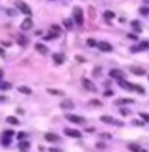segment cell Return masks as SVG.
I'll use <instances>...</instances> for the list:
<instances>
[{"instance_id":"cell-1","label":"cell","mask_w":149,"mask_h":152,"mask_svg":"<svg viewBox=\"0 0 149 152\" xmlns=\"http://www.w3.org/2000/svg\"><path fill=\"white\" fill-rule=\"evenodd\" d=\"M73 18H75L77 25H82L84 24V14H82V9L80 8V7H75L73 8Z\"/></svg>"},{"instance_id":"cell-2","label":"cell","mask_w":149,"mask_h":152,"mask_svg":"<svg viewBox=\"0 0 149 152\" xmlns=\"http://www.w3.org/2000/svg\"><path fill=\"white\" fill-rule=\"evenodd\" d=\"M66 118L68 121H71V122L76 123V125H85L86 123V119L85 118H82L80 116H76V114H67Z\"/></svg>"},{"instance_id":"cell-3","label":"cell","mask_w":149,"mask_h":152,"mask_svg":"<svg viewBox=\"0 0 149 152\" xmlns=\"http://www.w3.org/2000/svg\"><path fill=\"white\" fill-rule=\"evenodd\" d=\"M16 5H17V8H18L24 14H28V16H30V14H31V9H30V7H29L26 3L21 2V0H17V2H16Z\"/></svg>"},{"instance_id":"cell-4","label":"cell","mask_w":149,"mask_h":152,"mask_svg":"<svg viewBox=\"0 0 149 152\" xmlns=\"http://www.w3.org/2000/svg\"><path fill=\"white\" fill-rule=\"evenodd\" d=\"M103 123H109V125H116V126H123L122 122H119V121H116L114 117H110V116H102L99 118Z\"/></svg>"},{"instance_id":"cell-5","label":"cell","mask_w":149,"mask_h":152,"mask_svg":"<svg viewBox=\"0 0 149 152\" xmlns=\"http://www.w3.org/2000/svg\"><path fill=\"white\" fill-rule=\"evenodd\" d=\"M82 85H84V88H86L88 90L97 92V88H96V85H94V83H92V80H89V79H82Z\"/></svg>"},{"instance_id":"cell-6","label":"cell","mask_w":149,"mask_h":152,"mask_svg":"<svg viewBox=\"0 0 149 152\" xmlns=\"http://www.w3.org/2000/svg\"><path fill=\"white\" fill-rule=\"evenodd\" d=\"M109 75L111 76V78H114V79H118V80H122V78H124V72L120 71V70H116V68L110 70Z\"/></svg>"},{"instance_id":"cell-7","label":"cell","mask_w":149,"mask_h":152,"mask_svg":"<svg viewBox=\"0 0 149 152\" xmlns=\"http://www.w3.org/2000/svg\"><path fill=\"white\" fill-rule=\"evenodd\" d=\"M118 84L125 90H135V85L128 83V81H125V80H118Z\"/></svg>"},{"instance_id":"cell-8","label":"cell","mask_w":149,"mask_h":152,"mask_svg":"<svg viewBox=\"0 0 149 152\" xmlns=\"http://www.w3.org/2000/svg\"><path fill=\"white\" fill-rule=\"evenodd\" d=\"M64 134L68 136H73V138H80L81 132L78 130H73V128H64Z\"/></svg>"},{"instance_id":"cell-9","label":"cell","mask_w":149,"mask_h":152,"mask_svg":"<svg viewBox=\"0 0 149 152\" xmlns=\"http://www.w3.org/2000/svg\"><path fill=\"white\" fill-rule=\"evenodd\" d=\"M33 20H31V18H25V20H24L22 21V24H21V29L22 30H29V29H31V28H33Z\"/></svg>"},{"instance_id":"cell-10","label":"cell","mask_w":149,"mask_h":152,"mask_svg":"<svg viewBox=\"0 0 149 152\" xmlns=\"http://www.w3.org/2000/svg\"><path fill=\"white\" fill-rule=\"evenodd\" d=\"M98 49L101 51H105V52H110L113 50V46L110 45L109 42H99L98 43Z\"/></svg>"},{"instance_id":"cell-11","label":"cell","mask_w":149,"mask_h":152,"mask_svg":"<svg viewBox=\"0 0 149 152\" xmlns=\"http://www.w3.org/2000/svg\"><path fill=\"white\" fill-rule=\"evenodd\" d=\"M146 49H149V42H141L140 45H137V46L131 47V51L136 52V51H143V50H146Z\"/></svg>"},{"instance_id":"cell-12","label":"cell","mask_w":149,"mask_h":152,"mask_svg":"<svg viewBox=\"0 0 149 152\" xmlns=\"http://www.w3.org/2000/svg\"><path fill=\"white\" fill-rule=\"evenodd\" d=\"M73 106H75V104L71 100H68V98H64V100L60 102V108L61 109H73Z\"/></svg>"},{"instance_id":"cell-13","label":"cell","mask_w":149,"mask_h":152,"mask_svg":"<svg viewBox=\"0 0 149 152\" xmlns=\"http://www.w3.org/2000/svg\"><path fill=\"white\" fill-rule=\"evenodd\" d=\"M35 50L42 55H46L47 52H49V49H47V46H45L43 43H35Z\"/></svg>"},{"instance_id":"cell-14","label":"cell","mask_w":149,"mask_h":152,"mask_svg":"<svg viewBox=\"0 0 149 152\" xmlns=\"http://www.w3.org/2000/svg\"><path fill=\"white\" fill-rule=\"evenodd\" d=\"M45 139H46L47 142H59V140H60L59 135L52 134V132H47V134H45Z\"/></svg>"},{"instance_id":"cell-15","label":"cell","mask_w":149,"mask_h":152,"mask_svg":"<svg viewBox=\"0 0 149 152\" xmlns=\"http://www.w3.org/2000/svg\"><path fill=\"white\" fill-rule=\"evenodd\" d=\"M128 148H130V151H132V152H146L144 148H141L139 144H136V143H130V144H128Z\"/></svg>"},{"instance_id":"cell-16","label":"cell","mask_w":149,"mask_h":152,"mask_svg":"<svg viewBox=\"0 0 149 152\" xmlns=\"http://www.w3.org/2000/svg\"><path fill=\"white\" fill-rule=\"evenodd\" d=\"M52 59H54V62L56 64H63V63H64V56H63L61 54H54Z\"/></svg>"},{"instance_id":"cell-17","label":"cell","mask_w":149,"mask_h":152,"mask_svg":"<svg viewBox=\"0 0 149 152\" xmlns=\"http://www.w3.org/2000/svg\"><path fill=\"white\" fill-rule=\"evenodd\" d=\"M133 100L132 98H119V100H116L114 104L115 105H124V104H132Z\"/></svg>"},{"instance_id":"cell-18","label":"cell","mask_w":149,"mask_h":152,"mask_svg":"<svg viewBox=\"0 0 149 152\" xmlns=\"http://www.w3.org/2000/svg\"><path fill=\"white\" fill-rule=\"evenodd\" d=\"M29 147H30L29 140H21V142L18 143V148H20L21 151H26Z\"/></svg>"},{"instance_id":"cell-19","label":"cell","mask_w":149,"mask_h":152,"mask_svg":"<svg viewBox=\"0 0 149 152\" xmlns=\"http://www.w3.org/2000/svg\"><path fill=\"white\" fill-rule=\"evenodd\" d=\"M17 42L20 46H26V43H28V38L25 35H22V34H18L17 37Z\"/></svg>"},{"instance_id":"cell-20","label":"cell","mask_w":149,"mask_h":152,"mask_svg":"<svg viewBox=\"0 0 149 152\" xmlns=\"http://www.w3.org/2000/svg\"><path fill=\"white\" fill-rule=\"evenodd\" d=\"M130 71L133 72L135 75H144V73H145V70H143V68H139V67H131Z\"/></svg>"},{"instance_id":"cell-21","label":"cell","mask_w":149,"mask_h":152,"mask_svg":"<svg viewBox=\"0 0 149 152\" xmlns=\"http://www.w3.org/2000/svg\"><path fill=\"white\" fill-rule=\"evenodd\" d=\"M63 24H64V26H66V29H67V30H71V29L73 28V22L71 21V18H64Z\"/></svg>"},{"instance_id":"cell-22","label":"cell","mask_w":149,"mask_h":152,"mask_svg":"<svg viewBox=\"0 0 149 152\" xmlns=\"http://www.w3.org/2000/svg\"><path fill=\"white\" fill-rule=\"evenodd\" d=\"M50 30H51V32H54L55 34H58V35H60V34H61V28H60V26H58V25H55V24H54V25H51V29H50Z\"/></svg>"},{"instance_id":"cell-23","label":"cell","mask_w":149,"mask_h":152,"mask_svg":"<svg viewBox=\"0 0 149 152\" xmlns=\"http://www.w3.org/2000/svg\"><path fill=\"white\" fill-rule=\"evenodd\" d=\"M11 87H12V84H11V83H2V81H0V89H2V90H8V89H11Z\"/></svg>"},{"instance_id":"cell-24","label":"cell","mask_w":149,"mask_h":152,"mask_svg":"<svg viewBox=\"0 0 149 152\" xmlns=\"http://www.w3.org/2000/svg\"><path fill=\"white\" fill-rule=\"evenodd\" d=\"M18 92L24 93V94H30L31 93V89L28 87H18Z\"/></svg>"},{"instance_id":"cell-25","label":"cell","mask_w":149,"mask_h":152,"mask_svg":"<svg viewBox=\"0 0 149 152\" xmlns=\"http://www.w3.org/2000/svg\"><path fill=\"white\" fill-rule=\"evenodd\" d=\"M7 122L11 123V125H18V123H20L18 119L16 118V117H8V118H7Z\"/></svg>"},{"instance_id":"cell-26","label":"cell","mask_w":149,"mask_h":152,"mask_svg":"<svg viewBox=\"0 0 149 152\" xmlns=\"http://www.w3.org/2000/svg\"><path fill=\"white\" fill-rule=\"evenodd\" d=\"M47 92L51 93V94H56V96H63L64 94L63 90H55V89H47Z\"/></svg>"},{"instance_id":"cell-27","label":"cell","mask_w":149,"mask_h":152,"mask_svg":"<svg viewBox=\"0 0 149 152\" xmlns=\"http://www.w3.org/2000/svg\"><path fill=\"white\" fill-rule=\"evenodd\" d=\"M105 17H106L107 20H111V18L115 17V13L111 12V11H106V12H105Z\"/></svg>"},{"instance_id":"cell-28","label":"cell","mask_w":149,"mask_h":152,"mask_svg":"<svg viewBox=\"0 0 149 152\" xmlns=\"http://www.w3.org/2000/svg\"><path fill=\"white\" fill-rule=\"evenodd\" d=\"M131 25H132V28H135L137 32H141V28H140V22H139V21H136V20H135V21H132V22H131Z\"/></svg>"},{"instance_id":"cell-29","label":"cell","mask_w":149,"mask_h":152,"mask_svg":"<svg viewBox=\"0 0 149 152\" xmlns=\"http://www.w3.org/2000/svg\"><path fill=\"white\" fill-rule=\"evenodd\" d=\"M59 35L58 34H55L54 32H50L49 34H47L46 37H45V40H54V38H58Z\"/></svg>"},{"instance_id":"cell-30","label":"cell","mask_w":149,"mask_h":152,"mask_svg":"<svg viewBox=\"0 0 149 152\" xmlns=\"http://www.w3.org/2000/svg\"><path fill=\"white\" fill-rule=\"evenodd\" d=\"M139 12L141 14H144V16H148L149 14V8H145V7H141V8L139 9Z\"/></svg>"},{"instance_id":"cell-31","label":"cell","mask_w":149,"mask_h":152,"mask_svg":"<svg viewBox=\"0 0 149 152\" xmlns=\"http://www.w3.org/2000/svg\"><path fill=\"white\" fill-rule=\"evenodd\" d=\"M86 45H88V46H89V47H94V46H96V45H97V42H96V41H94V40H93V38H89V40H88V41H86Z\"/></svg>"},{"instance_id":"cell-32","label":"cell","mask_w":149,"mask_h":152,"mask_svg":"<svg viewBox=\"0 0 149 152\" xmlns=\"http://www.w3.org/2000/svg\"><path fill=\"white\" fill-rule=\"evenodd\" d=\"M89 13H90V14H89L90 18H93V20L96 18V9H94L93 7H89Z\"/></svg>"},{"instance_id":"cell-33","label":"cell","mask_w":149,"mask_h":152,"mask_svg":"<svg viewBox=\"0 0 149 152\" xmlns=\"http://www.w3.org/2000/svg\"><path fill=\"white\" fill-rule=\"evenodd\" d=\"M140 117L143 118L145 122H149V114H146V113H140Z\"/></svg>"},{"instance_id":"cell-34","label":"cell","mask_w":149,"mask_h":152,"mask_svg":"<svg viewBox=\"0 0 149 152\" xmlns=\"http://www.w3.org/2000/svg\"><path fill=\"white\" fill-rule=\"evenodd\" d=\"M2 143H3V146H7V144H11V139H9V138L7 139L5 136H4V138H3V142H2Z\"/></svg>"},{"instance_id":"cell-35","label":"cell","mask_w":149,"mask_h":152,"mask_svg":"<svg viewBox=\"0 0 149 152\" xmlns=\"http://www.w3.org/2000/svg\"><path fill=\"white\" fill-rule=\"evenodd\" d=\"M135 90H137V92H140V93H144V89L140 85H135Z\"/></svg>"},{"instance_id":"cell-36","label":"cell","mask_w":149,"mask_h":152,"mask_svg":"<svg viewBox=\"0 0 149 152\" xmlns=\"http://www.w3.org/2000/svg\"><path fill=\"white\" fill-rule=\"evenodd\" d=\"M13 135V131L12 130H9V131H4V136H8V138H9V136H12Z\"/></svg>"},{"instance_id":"cell-37","label":"cell","mask_w":149,"mask_h":152,"mask_svg":"<svg viewBox=\"0 0 149 152\" xmlns=\"http://www.w3.org/2000/svg\"><path fill=\"white\" fill-rule=\"evenodd\" d=\"M99 136H101V138H103V139H110V138H111V135H109V134H101Z\"/></svg>"},{"instance_id":"cell-38","label":"cell","mask_w":149,"mask_h":152,"mask_svg":"<svg viewBox=\"0 0 149 152\" xmlns=\"http://www.w3.org/2000/svg\"><path fill=\"white\" fill-rule=\"evenodd\" d=\"M99 71H101V68H99V67H97V68H96V70H94V76H96V78H97V76H98V73H99Z\"/></svg>"},{"instance_id":"cell-39","label":"cell","mask_w":149,"mask_h":152,"mask_svg":"<svg viewBox=\"0 0 149 152\" xmlns=\"http://www.w3.org/2000/svg\"><path fill=\"white\" fill-rule=\"evenodd\" d=\"M120 114H123V116H128L130 111H128V110H123V109H122V110H120Z\"/></svg>"},{"instance_id":"cell-40","label":"cell","mask_w":149,"mask_h":152,"mask_svg":"<svg viewBox=\"0 0 149 152\" xmlns=\"http://www.w3.org/2000/svg\"><path fill=\"white\" fill-rule=\"evenodd\" d=\"M128 37L131 38V40H137V37H136V35H133V34H128Z\"/></svg>"},{"instance_id":"cell-41","label":"cell","mask_w":149,"mask_h":152,"mask_svg":"<svg viewBox=\"0 0 149 152\" xmlns=\"http://www.w3.org/2000/svg\"><path fill=\"white\" fill-rule=\"evenodd\" d=\"M50 152H60L58 148H50Z\"/></svg>"},{"instance_id":"cell-42","label":"cell","mask_w":149,"mask_h":152,"mask_svg":"<svg viewBox=\"0 0 149 152\" xmlns=\"http://www.w3.org/2000/svg\"><path fill=\"white\" fill-rule=\"evenodd\" d=\"M3 75H4V71L2 70V68H0V80L3 79Z\"/></svg>"},{"instance_id":"cell-43","label":"cell","mask_w":149,"mask_h":152,"mask_svg":"<svg viewBox=\"0 0 149 152\" xmlns=\"http://www.w3.org/2000/svg\"><path fill=\"white\" fill-rule=\"evenodd\" d=\"M5 98H7V97H4V96H0V102H4V101H5Z\"/></svg>"},{"instance_id":"cell-44","label":"cell","mask_w":149,"mask_h":152,"mask_svg":"<svg viewBox=\"0 0 149 152\" xmlns=\"http://www.w3.org/2000/svg\"><path fill=\"white\" fill-rule=\"evenodd\" d=\"M97 147H98V148H103V147H105V144H101V143H98V144H97Z\"/></svg>"},{"instance_id":"cell-45","label":"cell","mask_w":149,"mask_h":152,"mask_svg":"<svg viewBox=\"0 0 149 152\" xmlns=\"http://www.w3.org/2000/svg\"><path fill=\"white\" fill-rule=\"evenodd\" d=\"M86 131H88V132H93L94 128H86Z\"/></svg>"},{"instance_id":"cell-46","label":"cell","mask_w":149,"mask_h":152,"mask_svg":"<svg viewBox=\"0 0 149 152\" xmlns=\"http://www.w3.org/2000/svg\"><path fill=\"white\" fill-rule=\"evenodd\" d=\"M25 136V134H18V139H21V138H24Z\"/></svg>"},{"instance_id":"cell-47","label":"cell","mask_w":149,"mask_h":152,"mask_svg":"<svg viewBox=\"0 0 149 152\" xmlns=\"http://www.w3.org/2000/svg\"><path fill=\"white\" fill-rule=\"evenodd\" d=\"M0 54H2V55H4V51H3L2 49H0Z\"/></svg>"},{"instance_id":"cell-48","label":"cell","mask_w":149,"mask_h":152,"mask_svg":"<svg viewBox=\"0 0 149 152\" xmlns=\"http://www.w3.org/2000/svg\"><path fill=\"white\" fill-rule=\"evenodd\" d=\"M22 152H25V151H22Z\"/></svg>"},{"instance_id":"cell-49","label":"cell","mask_w":149,"mask_h":152,"mask_svg":"<svg viewBox=\"0 0 149 152\" xmlns=\"http://www.w3.org/2000/svg\"><path fill=\"white\" fill-rule=\"evenodd\" d=\"M51 2H52V0H51Z\"/></svg>"}]
</instances>
